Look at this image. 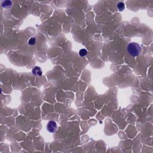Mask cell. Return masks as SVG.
<instances>
[{"instance_id": "obj_1", "label": "cell", "mask_w": 153, "mask_h": 153, "mask_svg": "<svg viewBox=\"0 0 153 153\" xmlns=\"http://www.w3.org/2000/svg\"><path fill=\"white\" fill-rule=\"evenodd\" d=\"M127 52L132 57L138 56L140 54L141 52V47L140 45H139L136 42H131L128 44L127 47Z\"/></svg>"}, {"instance_id": "obj_4", "label": "cell", "mask_w": 153, "mask_h": 153, "mask_svg": "<svg viewBox=\"0 0 153 153\" xmlns=\"http://www.w3.org/2000/svg\"><path fill=\"white\" fill-rule=\"evenodd\" d=\"M32 73L36 76L41 77L42 75V70L38 67H35L32 70Z\"/></svg>"}, {"instance_id": "obj_5", "label": "cell", "mask_w": 153, "mask_h": 153, "mask_svg": "<svg viewBox=\"0 0 153 153\" xmlns=\"http://www.w3.org/2000/svg\"><path fill=\"white\" fill-rule=\"evenodd\" d=\"M117 9L120 11H123V10L125 9V4L124 3L120 2L117 4Z\"/></svg>"}, {"instance_id": "obj_2", "label": "cell", "mask_w": 153, "mask_h": 153, "mask_svg": "<svg viewBox=\"0 0 153 153\" xmlns=\"http://www.w3.org/2000/svg\"><path fill=\"white\" fill-rule=\"evenodd\" d=\"M57 129V123L55 121H50L47 124V130L50 133H55Z\"/></svg>"}, {"instance_id": "obj_3", "label": "cell", "mask_w": 153, "mask_h": 153, "mask_svg": "<svg viewBox=\"0 0 153 153\" xmlns=\"http://www.w3.org/2000/svg\"><path fill=\"white\" fill-rule=\"evenodd\" d=\"M13 2L10 0H6V1H3L1 3V7L5 9H9L12 7Z\"/></svg>"}, {"instance_id": "obj_7", "label": "cell", "mask_w": 153, "mask_h": 153, "mask_svg": "<svg viewBox=\"0 0 153 153\" xmlns=\"http://www.w3.org/2000/svg\"><path fill=\"white\" fill-rule=\"evenodd\" d=\"M28 44H29V45H31V46L35 45L36 43L35 37H31V38L28 40Z\"/></svg>"}, {"instance_id": "obj_6", "label": "cell", "mask_w": 153, "mask_h": 153, "mask_svg": "<svg viewBox=\"0 0 153 153\" xmlns=\"http://www.w3.org/2000/svg\"><path fill=\"white\" fill-rule=\"evenodd\" d=\"M87 54H88V51L84 49H81V50L79 51V55H80L81 57L85 56Z\"/></svg>"}]
</instances>
